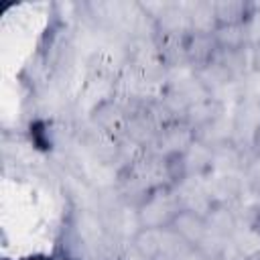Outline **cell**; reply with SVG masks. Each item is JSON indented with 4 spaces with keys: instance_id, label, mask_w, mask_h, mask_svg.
<instances>
[{
    "instance_id": "cell-3",
    "label": "cell",
    "mask_w": 260,
    "mask_h": 260,
    "mask_svg": "<svg viewBox=\"0 0 260 260\" xmlns=\"http://www.w3.org/2000/svg\"><path fill=\"white\" fill-rule=\"evenodd\" d=\"M254 136H256V142L260 144V124H258V128H256V134H254Z\"/></svg>"
},
{
    "instance_id": "cell-2",
    "label": "cell",
    "mask_w": 260,
    "mask_h": 260,
    "mask_svg": "<svg viewBox=\"0 0 260 260\" xmlns=\"http://www.w3.org/2000/svg\"><path fill=\"white\" fill-rule=\"evenodd\" d=\"M173 223L177 225V234L187 240V242H199L205 238L207 234V225L205 221L195 213V211H179L173 219Z\"/></svg>"
},
{
    "instance_id": "cell-1",
    "label": "cell",
    "mask_w": 260,
    "mask_h": 260,
    "mask_svg": "<svg viewBox=\"0 0 260 260\" xmlns=\"http://www.w3.org/2000/svg\"><path fill=\"white\" fill-rule=\"evenodd\" d=\"M179 211L173 209L171 205V197L169 195H156V197H150L142 211H140V219L142 223H146L148 228H156L160 223H167V221H173L175 215Z\"/></svg>"
}]
</instances>
